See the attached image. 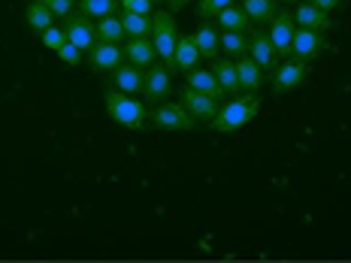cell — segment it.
I'll return each mask as SVG.
<instances>
[{
	"label": "cell",
	"instance_id": "cell-6",
	"mask_svg": "<svg viewBox=\"0 0 351 263\" xmlns=\"http://www.w3.org/2000/svg\"><path fill=\"white\" fill-rule=\"evenodd\" d=\"M182 106L188 109V115H191L194 124H212V118H215L218 109H221V103H218L215 97L194 91V88H185V94H182Z\"/></svg>",
	"mask_w": 351,
	"mask_h": 263
},
{
	"label": "cell",
	"instance_id": "cell-17",
	"mask_svg": "<svg viewBox=\"0 0 351 263\" xmlns=\"http://www.w3.org/2000/svg\"><path fill=\"white\" fill-rule=\"evenodd\" d=\"M197 61H200V49L194 46V36L179 34V40H176V70L191 73L197 67Z\"/></svg>",
	"mask_w": 351,
	"mask_h": 263
},
{
	"label": "cell",
	"instance_id": "cell-9",
	"mask_svg": "<svg viewBox=\"0 0 351 263\" xmlns=\"http://www.w3.org/2000/svg\"><path fill=\"white\" fill-rule=\"evenodd\" d=\"M88 64L97 73H112L119 64H124V49L121 42H104L97 40L91 49H88Z\"/></svg>",
	"mask_w": 351,
	"mask_h": 263
},
{
	"label": "cell",
	"instance_id": "cell-8",
	"mask_svg": "<svg viewBox=\"0 0 351 263\" xmlns=\"http://www.w3.org/2000/svg\"><path fill=\"white\" fill-rule=\"evenodd\" d=\"M64 34H67V40L73 46L82 49V52H88V49L97 42V25H94L91 16H85V12H73V16H67Z\"/></svg>",
	"mask_w": 351,
	"mask_h": 263
},
{
	"label": "cell",
	"instance_id": "cell-24",
	"mask_svg": "<svg viewBox=\"0 0 351 263\" xmlns=\"http://www.w3.org/2000/svg\"><path fill=\"white\" fill-rule=\"evenodd\" d=\"M97 40L104 42H121L124 40V25H121V16H104L97 18Z\"/></svg>",
	"mask_w": 351,
	"mask_h": 263
},
{
	"label": "cell",
	"instance_id": "cell-15",
	"mask_svg": "<svg viewBox=\"0 0 351 263\" xmlns=\"http://www.w3.org/2000/svg\"><path fill=\"white\" fill-rule=\"evenodd\" d=\"M115 76V88L124 94H143V79H145V67H136V64H119L112 70Z\"/></svg>",
	"mask_w": 351,
	"mask_h": 263
},
{
	"label": "cell",
	"instance_id": "cell-5",
	"mask_svg": "<svg viewBox=\"0 0 351 263\" xmlns=\"http://www.w3.org/2000/svg\"><path fill=\"white\" fill-rule=\"evenodd\" d=\"M173 91V79H170V67H167L160 58L145 67V79H143V97L149 100V103H158V100H164L167 94Z\"/></svg>",
	"mask_w": 351,
	"mask_h": 263
},
{
	"label": "cell",
	"instance_id": "cell-16",
	"mask_svg": "<svg viewBox=\"0 0 351 263\" xmlns=\"http://www.w3.org/2000/svg\"><path fill=\"white\" fill-rule=\"evenodd\" d=\"M124 58H128L130 64H136V67H149V64L158 58V52H155L149 36H130L128 46H124Z\"/></svg>",
	"mask_w": 351,
	"mask_h": 263
},
{
	"label": "cell",
	"instance_id": "cell-11",
	"mask_svg": "<svg viewBox=\"0 0 351 263\" xmlns=\"http://www.w3.org/2000/svg\"><path fill=\"white\" fill-rule=\"evenodd\" d=\"M248 55L261 64L263 73L279 67V58H282L279 49H276L273 40H269V34H252V36H248Z\"/></svg>",
	"mask_w": 351,
	"mask_h": 263
},
{
	"label": "cell",
	"instance_id": "cell-3",
	"mask_svg": "<svg viewBox=\"0 0 351 263\" xmlns=\"http://www.w3.org/2000/svg\"><path fill=\"white\" fill-rule=\"evenodd\" d=\"M152 46H155L158 58L167 64L170 70H176V40H179V31H176V21L170 12H155L152 16Z\"/></svg>",
	"mask_w": 351,
	"mask_h": 263
},
{
	"label": "cell",
	"instance_id": "cell-25",
	"mask_svg": "<svg viewBox=\"0 0 351 263\" xmlns=\"http://www.w3.org/2000/svg\"><path fill=\"white\" fill-rule=\"evenodd\" d=\"M218 31H245L248 27V16L243 10H237V6H228V10H221L218 12Z\"/></svg>",
	"mask_w": 351,
	"mask_h": 263
},
{
	"label": "cell",
	"instance_id": "cell-12",
	"mask_svg": "<svg viewBox=\"0 0 351 263\" xmlns=\"http://www.w3.org/2000/svg\"><path fill=\"white\" fill-rule=\"evenodd\" d=\"M237 76H239V88H243L245 94H258L263 88V70L248 52L237 58Z\"/></svg>",
	"mask_w": 351,
	"mask_h": 263
},
{
	"label": "cell",
	"instance_id": "cell-20",
	"mask_svg": "<svg viewBox=\"0 0 351 263\" xmlns=\"http://www.w3.org/2000/svg\"><path fill=\"white\" fill-rule=\"evenodd\" d=\"M243 12L252 21H273L279 12V0H243Z\"/></svg>",
	"mask_w": 351,
	"mask_h": 263
},
{
	"label": "cell",
	"instance_id": "cell-18",
	"mask_svg": "<svg viewBox=\"0 0 351 263\" xmlns=\"http://www.w3.org/2000/svg\"><path fill=\"white\" fill-rule=\"evenodd\" d=\"M188 88H194V91H200V94H209V97H215V100H221L224 97V88L218 85V79H215V73L212 70H191L188 73Z\"/></svg>",
	"mask_w": 351,
	"mask_h": 263
},
{
	"label": "cell",
	"instance_id": "cell-13",
	"mask_svg": "<svg viewBox=\"0 0 351 263\" xmlns=\"http://www.w3.org/2000/svg\"><path fill=\"white\" fill-rule=\"evenodd\" d=\"M269 40H273V46L279 49V55H285L288 58V49H291V40H294V16H291V12H276V18L269 21Z\"/></svg>",
	"mask_w": 351,
	"mask_h": 263
},
{
	"label": "cell",
	"instance_id": "cell-23",
	"mask_svg": "<svg viewBox=\"0 0 351 263\" xmlns=\"http://www.w3.org/2000/svg\"><path fill=\"white\" fill-rule=\"evenodd\" d=\"M25 21L34 27V31H40V34H43L46 27H52V25H55V16L46 10V3H43V0H34V3L25 10Z\"/></svg>",
	"mask_w": 351,
	"mask_h": 263
},
{
	"label": "cell",
	"instance_id": "cell-31",
	"mask_svg": "<svg viewBox=\"0 0 351 263\" xmlns=\"http://www.w3.org/2000/svg\"><path fill=\"white\" fill-rule=\"evenodd\" d=\"M58 58H61L64 64H70V67H76V64L82 61V49H79V46H73V42L67 40L61 49H58Z\"/></svg>",
	"mask_w": 351,
	"mask_h": 263
},
{
	"label": "cell",
	"instance_id": "cell-10",
	"mask_svg": "<svg viewBox=\"0 0 351 263\" xmlns=\"http://www.w3.org/2000/svg\"><path fill=\"white\" fill-rule=\"evenodd\" d=\"M303 79H306V61H297V58H291V61H279L276 76H273V91L276 94H288V91H294V88L303 85Z\"/></svg>",
	"mask_w": 351,
	"mask_h": 263
},
{
	"label": "cell",
	"instance_id": "cell-14",
	"mask_svg": "<svg viewBox=\"0 0 351 263\" xmlns=\"http://www.w3.org/2000/svg\"><path fill=\"white\" fill-rule=\"evenodd\" d=\"M212 73H215L218 85L224 88V94H228V97L243 94V88H239V76H237V61H224L221 55H215V58H212Z\"/></svg>",
	"mask_w": 351,
	"mask_h": 263
},
{
	"label": "cell",
	"instance_id": "cell-19",
	"mask_svg": "<svg viewBox=\"0 0 351 263\" xmlns=\"http://www.w3.org/2000/svg\"><path fill=\"white\" fill-rule=\"evenodd\" d=\"M294 18H297V27H312V31H327V25H330L327 12L318 10L315 3H300Z\"/></svg>",
	"mask_w": 351,
	"mask_h": 263
},
{
	"label": "cell",
	"instance_id": "cell-28",
	"mask_svg": "<svg viewBox=\"0 0 351 263\" xmlns=\"http://www.w3.org/2000/svg\"><path fill=\"white\" fill-rule=\"evenodd\" d=\"M64 42H67V34H64V27H55L52 25V27H46V31H43V46L52 49V52H58Z\"/></svg>",
	"mask_w": 351,
	"mask_h": 263
},
{
	"label": "cell",
	"instance_id": "cell-34",
	"mask_svg": "<svg viewBox=\"0 0 351 263\" xmlns=\"http://www.w3.org/2000/svg\"><path fill=\"white\" fill-rule=\"evenodd\" d=\"M188 0H167V6H170V10L176 12V10H182V6H185Z\"/></svg>",
	"mask_w": 351,
	"mask_h": 263
},
{
	"label": "cell",
	"instance_id": "cell-22",
	"mask_svg": "<svg viewBox=\"0 0 351 263\" xmlns=\"http://www.w3.org/2000/svg\"><path fill=\"white\" fill-rule=\"evenodd\" d=\"M121 25L128 36H152V16H143V12H121Z\"/></svg>",
	"mask_w": 351,
	"mask_h": 263
},
{
	"label": "cell",
	"instance_id": "cell-30",
	"mask_svg": "<svg viewBox=\"0 0 351 263\" xmlns=\"http://www.w3.org/2000/svg\"><path fill=\"white\" fill-rule=\"evenodd\" d=\"M152 3L155 0H119V10L121 12H143V16H152Z\"/></svg>",
	"mask_w": 351,
	"mask_h": 263
},
{
	"label": "cell",
	"instance_id": "cell-1",
	"mask_svg": "<svg viewBox=\"0 0 351 263\" xmlns=\"http://www.w3.org/2000/svg\"><path fill=\"white\" fill-rule=\"evenodd\" d=\"M258 109H261L258 94H237L230 103L218 109V115L212 118V130L215 134H237V130H243L258 115Z\"/></svg>",
	"mask_w": 351,
	"mask_h": 263
},
{
	"label": "cell",
	"instance_id": "cell-32",
	"mask_svg": "<svg viewBox=\"0 0 351 263\" xmlns=\"http://www.w3.org/2000/svg\"><path fill=\"white\" fill-rule=\"evenodd\" d=\"M233 0H200V16H218L221 10H228Z\"/></svg>",
	"mask_w": 351,
	"mask_h": 263
},
{
	"label": "cell",
	"instance_id": "cell-21",
	"mask_svg": "<svg viewBox=\"0 0 351 263\" xmlns=\"http://www.w3.org/2000/svg\"><path fill=\"white\" fill-rule=\"evenodd\" d=\"M194 46L200 49V58H215L218 55V49H221V40H218V31L212 25H203V27H197V34H194Z\"/></svg>",
	"mask_w": 351,
	"mask_h": 263
},
{
	"label": "cell",
	"instance_id": "cell-29",
	"mask_svg": "<svg viewBox=\"0 0 351 263\" xmlns=\"http://www.w3.org/2000/svg\"><path fill=\"white\" fill-rule=\"evenodd\" d=\"M43 3H46V10L52 12L55 18H67L76 12V3H73V0H43Z\"/></svg>",
	"mask_w": 351,
	"mask_h": 263
},
{
	"label": "cell",
	"instance_id": "cell-26",
	"mask_svg": "<svg viewBox=\"0 0 351 263\" xmlns=\"http://www.w3.org/2000/svg\"><path fill=\"white\" fill-rule=\"evenodd\" d=\"M218 40H221L224 52L233 55V58H239V55L248 52V36H245V31H221V34H218Z\"/></svg>",
	"mask_w": 351,
	"mask_h": 263
},
{
	"label": "cell",
	"instance_id": "cell-2",
	"mask_svg": "<svg viewBox=\"0 0 351 263\" xmlns=\"http://www.w3.org/2000/svg\"><path fill=\"white\" fill-rule=\"evenodd\" d=\"M106 112H109V118L124 130H143L145 124H149V109H145V103H140L134 94L119 91V88L106 91Z\"/></svg>",
	"mask_w": 351,
	"mask_h": 263
},
{
	"label": "cell",
	"instance_id": "cell-4",
	"mask_svg": "<svg viewBox=\"0 0 351 263\" xmlns=\"http://www.w3.org/2000/svg\"><path fill=\"white\" fill-rule=\"evenodd\" d=\"M149 124L164 134H179V130H194L197 124L191 121L188 109L182 103H160L155 109H149Z\"/></svg>",
	"mask_w": 351,
	"mask_h": 263
},
{
	"label": "cell",
	"instance_id": "cell-35",
	"mask_svg": "<svg viewBox=\"0 0 351 263\" xmlns=\"http://www.w3.org/2000/svg\"><path fill=\"white\" fill-rule=\"evenodd\" d=\"M291 3H297V0H291Z\"/></svg>",
	"mask_w": 351,
	"mask_h": 263
},
{
	"label": "cell",
	"instance_id": "cell-27",
	"mask_svg": "<svg viewBox=\"0 0 351 263\" xmlns=\"http://www.w3.org/2000/svg\"><path fill=\"white\" fill-rule=\"evenodd\" d=\"M79 12L91 18L112 16V12H119V0H79Z\"/></svg>",
	"mask_w": 351,
	"mask_h": 263
},
{
	"label": "cell",
	"instance_id": "cell-7",
	"mask_svg": "<svg viewBox=\"0 0 351 263\" xmlns=\"http://www.w3.org/2000/svg\"><path fill=\"white\" fill-rule=\"evenodd\" d=\"M324 49V36L321 31H312V27H297L294 31V40H291V49H288V58H297V61H315Z\"/></svg>",
	"mask_w": 351,
	"mask_h": 263
},
{
	"label": "cell",
	"instance_id": "cell-33",
	"mask_svg": "<svg viewBox=\"0 0 351 263\" xmlns=\"http://www.w3.org/2000/svg\"><path fill=\"white\" fill-rule=\"evenodd\" d=\"M309 3H315L318 10H324V12H330V10H336V6L342 3V0H309Z\"/></svg>",
	"mask_w": 351,
	"mask_h": 263
}]
</instances>
